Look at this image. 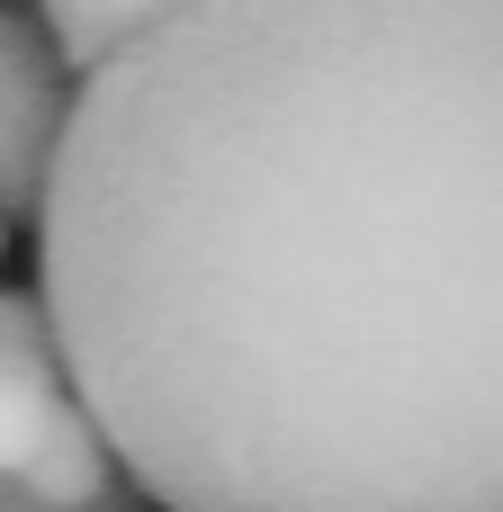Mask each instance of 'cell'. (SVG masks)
Returning <instances> with one entry per match:
<instances>
[{
	"label": "cell",
	"instance_id": "cell-1",
	"mask_svg": "<svg viewBox=\"0 0 503 512\" xmlns=\"http://www.w3.org/2000/svg\"><path fill=\"white\" fill-rule=\"evenodd\" d=\"M54 351L153 512H503V0H189L81 72Z\"/></svg>",
	"mask_w": 503,
	"mask_h": 512
},
{
	"label": "cell",
	"instance_id": "cell-2",
	"mask_svg": "<svg viewBox=\"0 0 503 512\" xmlns=\"http://www.w3.org/2000/svg\"><path fill=\"white\" fill-rule=\"evenodd\" d=\"M0 486L36 504H99L126 486L99 414L54 351V315L36 288H0Z\"/></svg>",
	"mask_w": 503,
	"mask_h": 512
},
{
	"label": "cell",
	"instance_id": "cell-3",
	"mask_svg": "<svg viewBox=\"0 0 503 512\" xmlns=\"http://www.w3.org/2000/svg\"><path fill=\"white\" fill-rule=\"evenodd\" d=\"M72 63L54 45V27L36 18V0H0V216L36 234L63 126H72Z\"/></svg>",
	"mask_w": 503,
	"mask_h": 512
},
{
	"label": "cell",
	"instance_id": "cell-4",
	"mask_svg": "<svg viewBox=\"0 0 503 512\" xmlns=\"http://www.w3.org/2000/svg\"><path fill=\"white\" fill-rule=\"evenodd\" d=\"M171 9H189V0H36V18L54 27V45H63V63H72V72L108 63L126 36H144V27H153V18H171Z\"/></svg>",
	"mask_w": 503,
	"mask_h": 512
},
{
	"label": "cell",
	"instance_id": "cell-5",
	"mask_svg": "<svg viewBox=\"0 0 503 512\" xmlns=\"http://www.w3.org/2000/svg\"><path fill=\"white\" fill-rule=\"evenodd\" d=\"M0 512H153V495L126 477L117 495H99V504H36V495H18V486H0Z\"/></svg>",
	"mask_w": 503,
	"mask_h": 512
},
{
	"label": "cell",
	"instance_id": "cell-6",
	"mask_svg": "<svg viewBox=\"0 0 503 512\" xmlns=\"http://www.w3.org/2000/svg\"><path fill=\"white\" fill-rule=\"evenodd\" d=\"M9 234H18V225H9V216H0V252H9Z\"/></svg>",
	"mask_w": 503,
	"mask_h": 512
}]
</instances>
